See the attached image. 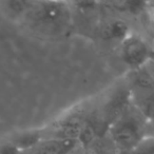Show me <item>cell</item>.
Listing matches in <instances>:
<instances>
[{
	"label": "cell",
	"instance_id": "1",
	"mask_svg": "<svg viewBox=\"0 0 154 154\" xmlns=\"http://www.w3.org/2000/svg\"><path fill=\"white\" fill-rule=\"evenodd\" d=\"M145 124L146 118L143 114L137 108L133 110L130 106L122 117L110 127L112 139L122 152H132L137 147L145 137Z\"/></svg>",
	"mask_w": 154,
	"mask_h": 154
},
{
	"label": "cell",
	"instance_id": "2",
	"mask_svg": "<svg viewBox=\"0 0 154 154\" xmlns=\"http://www.w3.org/2000/svg\"><path fill=\"white\" fill-rule=\"evenodd\" d=\"M32 11L34 19L50 29H62L71 19V9L66 2H40Z\"/></svg>",
	"mask_w": 154,
	"mask_h": 154
},
{
	"label": "cell",
	"instance_id": "3",
	"mask_svg": "<svg viewBox=\"0 0 154 154\" xmlns=\"http://www.w3.org/2000/svg\"><path fill=\"white\" fill-rule=\"evenodd\" d=\"M88 118L82 110L70 113L69 115L59 118L51 127L45 130V137L43 139H77L79 137Z\"/></svg>",
	"mask_w": 154,
	"mask_h": 154
},
{
	"label": "cell",
	"instance_id": "4",
	"mask_svg": "<svg viewBox=\"0 0 154 154\" xmlns=\"http://www.w3.org/2000/svg\"><path fill=\"white\" fill-rule=\"evenodd\" d=\"M122 58L132 68H141L150 58V49L148 43L134 34H130L120 45Z\"/></svg>",
	"mask_w": 154,
	"mask_h": 154
},
{
	"label": "cell",
	"instance_id": "5",
	"mask_svg": "<svg viewBox=\"0 0 154 154\" xmlns=\"http://www.w3.org/2000/svg\"><path fill=\"white\" fill-rule=\"evenodd\" d=\"M131 101V93L126 89H122L114 93L103 108V120L111 127L122 114L129 109Z\"/></svg>",
	"mask_w": 154,
	"mask_h": 154
},
{
	"label": "cell",
	"instance_id": "6",
	"mask_svg": "<svg viewBox=\"0 0 154 154\" xmlns=\"http://www.w3.org/2000/svg\"><path fill=\"white\" fill-rule=\"evenodd\" d=\"M78 146L77 139H41L24 154H71Z\"/></svg>",
	"mask_w": 154,
	"mask_h": 154
},
{
	"label": "cell",
	"instance_id": "7",
	"mask_svg": "<svg viewBox=\"0 0 154 154\" xmlns=\"http://www.w3.org/2000/svg\"><path fill=\"white\" fill-rule=\"evenodd\" d=\"M130 34L129 24L122 19L110 20L101 29L103 38L109 41H119L122 43Z\"/></svg>",
	"mask_w": 154,
	"mask_h": 154
},
{
	"label": "cell",
	"instance_id": "8",
	"mask_svg": "<svg viewBox=\"0 0 154 154\" xmlns=\"http://www.w3.org/2000/svg\"><path fill=\"white\" fill-rule=\"evenodd\" d=\"M136 108L146 119L154 120V93L143 97Z\"/></svg>",
	"mask_w": 154,
	"mask_h": 154
},
{
	"label": "cell",
	"instance_id": "9",
	"mask_svg": "<svg viewBox=\"0 0 154 154\" xmlns=\"http://www.w3.org/2000/svg\"><path fill=\"white\" fill-rule=\"evenodd\" d=\"M133 154H154V138L143 137L137 147L132 151Z\"/></svg>",
	"mask_w": 154,
	"mask_h": 154
},
{
	"label": "cell",
	"instance_id": "10",
	"mask_svg": "<svg viewBox=\"0 0 154 154\" xmlns=\"http://www.w3.org/2000/svg\"><path fill=\"white\" fill-rule=\"evenodd\" d=\"M143 134H145V137H153L154 138V120L146 119Z\"/></svg>",
	"mask_w": 154,
	"mask_h": 154
},
{
	"label": "cell",
	"instance_id": "11",
	"mask_svg": "<svg viewBox=\"0 0 154 154\" xmlns=\"http://www.w3.org/2000/svg\"><path fill=\"white\" fill-rule=\"evenodd\" d=\"M146 5H147V12H148V16H149V19L154 26V3H147Z\"/></svg>",
	"mask_w": 154,
	"mask_h": 154
},
{
	"label": "cell",
	"instance_id": "12",
	"mask_svg": "<svg viewBox=\"0 0 154 154\" xmlns=\"http://www.w3.org/2000/svg\"><path fill=\"white\" fill-rule=\"evenodd\" d=\"M84 154H99V150L94 143H92L91 146L86 148V151H85Z\"/></svg>",
	"mask_w": 154,
	"mask_h": 154
}]
</instances>
